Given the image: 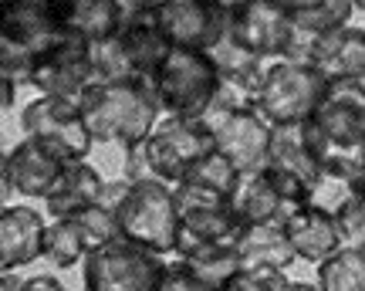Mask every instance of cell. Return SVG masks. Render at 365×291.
<instances>
[{"label":"cell","instance_id":"5bb4252c","mask_svg":"<svg viewBox=\"0 0 365 291\" xmlns=\"http://www.w3.org/2000/svg\"><path fill=\"white\" fill-rule=\"evenodd\" d=\"M294 24L287 4L277 0H240L230 4V38L264 61H284Z\"/></svg>","mask_w":365,"mask_h":291},{"label":"cell","instance_id":"52a82bcc","mask_svg":"<svg viewBox=\"0 0 365 291\" xmlns=\"http://www.w3.org/2000/svg\"><path fill=\"white\" fill-rule=\"evenodd\" d=\"M143 149L145 163L153 170V180L166 186H180L217 153V139L203 119L166 116V119H159L153 136L143 143Z\"/></svg>","mask_w":365,"mask_h":291},{"label":"cell","instance_id":"ab89813d","mask_svg":"<svg viewBox=\"0 0 365 291\" xmlns=\"http://www.w3.org/2000/svg\"><path fill=\"white\" fill-rule=\"evenodd\" d=\"M362 7H365V4H362Z\"/></svg>","mask_w":365,"mask_h":291},{"label":"cell","instance_id":"cb8c5ba5","mask_svg":"<svg viewBox=\"0 0 365 291\" xmlns=\"http://www.w3.org/2000/svg\"><path fill=\"white\" fill-rule=\"evenodd\" d=\"M234 247L240 254V265H271V267H287L298 261V254L287 240L284 224H254L240 227L234 238Z\"/></svg>","mask_w":365,"mask_h":291},{"label":"cell","instance_id":"2e32d148","mask_svg":"<svg viewBox=\"0 0 365 291\" xmlns=\"http://www.w3.org/2000/svg\"><path fill=\"white\" fill-rule=\"evenodd\" d=\"M312 126L331 146L359 153L365 143V81H331Z\"/></svg>","mask_w":365,"mask_h":291},{"label":"cell","instance_id":"5b68a950","mask_svg":"<svg viewBox=\"0 0 365 291\" xmlns=\"http://www.w3.org/2000/svg\"><path fill=\"white\" fill-rule=\"evenodd\" d=\"M153 88L166 116L176 119H203L220 95V71L207 51L173 48L153 75Z\"/></svg>","mask_w":365,"mask_h":291},{"label":"cell","instance_id":"83f0119b","mask_svg":"<svg viewBox=\"0 0 365 291\" xmlns=\"http://www.w3.org/2000/svg\"><path fill=\"white\" fill-rule=\"evenodd\" d=\"M359 183H362L359 176H345V173L322 170L318 176H314V183L308 186V197H304V203H308V207H314V210H325V213H331V217H339V213L355 200Z\"/></svg>","mask_w":365,"mask_h":291},{"label":"cell","instance_id":"4dcf8cb0","mask_svg":"<svg viewBox=\"0 0 365 291\" xmlns=\"http://www.w3.org/2000/svg\"><path fill=\"white\" fill-rule=\"evenodd\" d=\"M291 278H287L281 267H271V265H244L237 271L230 285L223 291H287Z\"/></svg>","mask_w":365,"mask_h":291},{"label":"cell","instance_id":"8fae6325","mask_svg":"<svg viewBox=\"0 0 365 291\" xmlns=\"http://www.w3.org/2000/svg\"><path fill=\"white\" fill-rule=\"evenodd\" d=\"M98 81V68H95V48L85 41L71 38L58 41L54 48L38 54L24 75V85H31L38 95H51V98H75L88 92Z\"/></svg>","mask_w":365,"mask_h":291},{"label":"cell","instance_id":"1f68e13d","mask_svg":"<svg viewBox=\"0 0 365 291\" xmlns=\"http://www.w3.org/2000/svg\"><path fill=\"white\" fill-rule=\"evenodd\" d=\"M240 180V173L227 163V159L220 156V153H213V156L200 166V170L186 180V183H203V186H213V190H223V193H230L234 190V183Z\"/></svg>","mask_w":365,"mask_h":291},{"label":"cell","instance_id":"ac0fdd59","mask_svg":"<svg viewBox=\"0 0 365 291\" xmlns=\"http://www.w3.org/2000/svg\"><path fill=\"white\" fill-rule=\"evenodd\" d=\"M44 238H48V224H44L41 210L4 207L0 210V267L17 271V267L44 257Z\"/></svg>","mask_w":365,"mask_h":291},{"label":"cell","instance_id":"484cf974","mask_svg":"<svg viewBox=\"0 0 365 291\" xmlns=\"http://www.w3.org/2000/svg\"><path fill=\"white\" fill-rule=\"evenodd\" d=\"M182 265L193 271L196 278L203 281V285H210V288L223 291L227 285H230V278H234L237 271H240V254H237L234 240H217V244H200V247H190V251L176 254Z\"/></svg>","mask_w":365,"mask_h":291},{"label":"cell","instance_id":"d6986e66","mask_svg":"<svg viewBox=\"0 0 365 291\" xmlns=\"http://www.w3.org/2000/svg\"><path fill=\"white\" fill-rule=\"evenodd\" d=\"M284 230L294 254H298V261H308V265H322L325 257H331L335 251L345 247V234H341L339 217L314 210L308 203H301L298 210L287 217Z\"/></svg>","mask_w":365,"mask_h":291},{"label":"cell","instance_id":"74e56055","mask_svg":"<svg viewBox=\"0 0 365 291\" xmlns=\"http://www.w3.org/2000/svg\"><path fill=\"white\" fill-rule=\"evenodd\" d=\"M287 291H318V285H308V281H291Z\"/></svg>","mask_w":365,"mask_h":291},{"label":"cell","instance_id":"d590c367","mask_svg":"<svg viewBox=\"0 0 365 291\" xmlns=\"http://www.w3.org/2000/svg\"><path fill=\"white\" fill-rule=\"evenodd\" d=\"M17 85H21V81L14 78V75H0V106H4V108H11V106H14Z\"/></svg>","mask_w":365,"mask_h":291},{"label":"cell","instance_id":"277c9868","mask_svg":"<svg viewBox=\"0 0 365 291\" xmlns=\"http://www.w3.org/2000/svg\"><path fill=\"white\" fill-rule=\"evenodd\" d=\"M68 31L58 17L54 0H17L4 7L0 24V75H14L24 85L31 61L65 41Z\"/></svg>","mask_w":365,"mask_h":291},{"label":"cell","instance_id":"836d02e7","mask_svg":"<svg viewBox=\"0 0 365 291\" xmlns=\"http://www.w3.org/2000/svg\"><path fill=\"white\" fill-rule=\"evenodd\" d=\"M153 291H217L210 288V285H203V281L196 278L190 267L182 265L180 257L173 261V265H166V271H163V278L156 281V288Z\"/></svg>","mask_w":365,"mask_h":291},{"label":"cell","instance_id":"e0dca14e","mask_svg":"<svg viewBox=\"0 0 365 291\" xmlns=\"http://www.w3.org/2000/svg\"><path fill=\"white\" fill-rule=\"evenodd\" d=\"M230 207L240 227L254 224H287V217L298 210L301 203L287 200L267 173H240V180L230 190Z\"/></svg>","mask_w":365,"mask_h":291},{"label":"cell","instance_id":"7402d4cb","mask_svg":"<svg viewBox=\"0 0 365 291\" xmlns=\"http://www.w3.org/2000/svg\"><path fill=\"white\" fill-rule=\"evenodd\" d=\"M105 190V176L95 166H91L88 159H81V163H71L65 170V176L58 180L51 193H48V213H51L54 220H61V217H78L81 210H88L91 203H98Z\"/></svg>","mask_w":365,"mask_h":291},{"label":"cell","instance_id":"9c48e42d","mask_svg":"<svg viewBox=\"0 0 365 291\" xmlns=\"http://www.w3.org/2000/svg\"><path fill=\"white\" fill-rule=\"evenodd\" d=\"M166 261L132 240H112L81 261L85 291H153L163 278Z\"/></svg>","mask_w":365,"mask_h":291},{"label":"cell","instance_id":"3957f363","mask_svg":"<svg viewBox=\"0 0 365 291\" xmlns=\"http://www.w3.org/2000/svg\"><path fill=\"white\" fill-rule=\"evenodd\" d=\"M220 153L237 173H261L271 156L274 126L264 119L247 95L227 88L220 81V95L203 116Z\"/></svg>","mask_w":365,"mask_h":291},{"label":"cell","instance_id":"f1b7e54d","mask_svg":"<svg viewBox=\"0 0 365 291\" xmlns=\"http://www.w3.org/2000/svg\"><path fill=\"white\" fill-rule=\"evenodd\" d=\"M44 257L58 265L61 271L65 267H75L88 257V244L81 238L75 217H61V220H51L48 224V238H44Z\"/></svg>","mask_w":365,"mask_h":291},{"label":"cell","instance_id":"8d00e7d4","mask_svg":"<svg viewBox=\"0 0 365 291\" xmlns=\"http://www.w3.org/2000/svg\"><path fill=\"white\" fill-rule=\"evenodd\" d=\"M24 281L17 278V271H4V278H0V291H21Z\"/></svg>","mask_w":365,"mask_h":291},{"label":"cell","instance_id":"e575fe53","mask_svg":"<svg viewBox=\"0 0 365 291\" xmlns=\"http://www.w3.org/2000/svg\"><path fill=\"white\" fill-rule=\"evenodd\" d=\"M21 291H68L54 275H34V278H24Z\"/></svg>","mask_w":365,"mask_h":291},{"label":"cell","instance_id":"ffe728a7","mask_svg":"<svg viewBox=\"0 0 365 291\" xmlns=\"http://www.w3.org/2000/svg\"><path fill=\"white\" fill-rule=\"evenodd\" d=\"M54 4L68 34L91 48L115 38L125 17V0H54Z\"/></svg>","mask_w":365,"mask_h":291},{"label":"cell","instance_id":"d4e9b609","mask_svg":"<svg viewBox=\"0 0 365 291\" xmlns=\"http://www.w3.org/2000/svg\"><path fill=\"white\" fill-rule=\"evenodd\" d=\"M355 14V4L352 0H304V4H287V17L291 24L298 27L304 38L312 41H322L339 34L349 27Z\"/></svg>","mask_w":365,"mask_h":291},{"label":"cell","instance_id":"d6a6232c","mask_svg":"<svg viewBox=\"0 0 365 291\" xmlns=\"http://www.w3.org/2000/svg\"><path fill=\"white\" fill-rule=\"evenodd\" d=\"M339 224H341V234H345V244L365 251V180L359 183L355 200L339 213Z\"/></svg>","mask_w":365,"mask_h":291},{"label":"cell","instance_id":"ba28073f","mask_svg":"<svg viewBox=\"0 0 365 291\" xmlns=\"http://www.w3.org/2000/svg\"><path fill=\"white\" fill-rule=\"evenodd\" d=\"M118 238L132 240L159 257L176 251L180 213H176L173 186L159 183V180L132 183L122 207H118Z\"/></svg>","mask_w":365,"mask_h":291},{"label":"cell","instance_id":"6da1fadb","mask_svg":"<svg viewBox=\"0 0 365 291\" xmlns=\"http://www.w3.org/2000/svg\"><path fill=\"white\" fill-rule=\"evenodd\" d=\"M78 102L91 139L95 143H118L122 149L145 143L159 126V112H163L149 78H98Z\"/></svg>","mask_w":365,"mask_h":291},{"label":"cell","instance_id":"7a4b0ae2","mask_svg":"<svg viewBox=\"0 0 365 291\" xmlns=\"http://www.w3.org/2000/svg\"><path fill=\"white\" fill-rule=\"evenodd\" d=\"M173 44L163 34L156 17V4L143 0H125V17L115 38L105 44H95V68L98 78L118 81V78H149L156 75L163 61L170 58Z\"/></svg>","mask_w":365,"mask_h":291},{"label":"cell","instance_id":"7c38bea8","mask_svg":"<svg viewBox=\"0 0 365 291\" xmlns=\"http://www.w3.org/2000/svg\"><path fill=\"white\" fill-rule=\"evenodd\" d=\"M21 129L27 136H34V139L51 143L54 149H61L71 163L88 159L91 146H95V139L88 133V122H85V112H81V102H75V98L38 95L21 112Z\"/></svg>","mask_w":365,"mask_h":291},{"label":"cell","instance_id":"4fadbf2b","mask_svg":"<svg viewBox=\"0 0 365 291\" xmlns=\"http://www.w3.org/2000/svg\"><path fill=\"white\" fill-rule=\"evenodd\" d=\"M156 17L173 48H186V51H210L230 34V4L220 0L156 4Z\"/></svg>","mask_w":365,"mask_h":291},{"label":"cell","instance_id":"9a60e30c","mask_svg":"<svg viewBox=\"0 0 365 291\" xmlns=\"http://www.w3.org/2000/svg\"><path fill=\"white\" fill-rule=\"evenodd\" d=\"M68 166H71V159L61 149H54L44 139L24 136L11 153H4V163H0L4 197L7 193H21V197L48 200V193L58 186V180L65 176Z\"/></svg>","mask_w":365,"mask_h":291},{"label":"cell","instance_id":"f546056e","mask_svg":"<svg viewBox=\"0 0 365 291\" xmlns=\"http://www.w3.org/2000/svg\"><path fill=\"white\" fill-rule=\"evenodd\" d=\"M75 224H78L81 238L88 244V254L105 247V244H112V240H118V213L102 207V203H91L88 210H81L75 217Z\"/></svg>","mask_w":365,"mask_h":291},{"label":"cell","instance_id":"4316f807","mask_svg":"<svg viewBox=\"0 0 365 291\" xmlns=\"http://www.w3.org/2000/svg\"><path fill=\"white\" fill-rule=\"evenodd\" d=\"M318 291H365V251L341 247L318 265Z\"/></svg>","mask_w":365,"mask_h":291},{"label":"cell","instance_id":"603a6c76","mask_svg":"<svg viewBox=\"0 0 365 291\" xmlns=\"http://www.w3.org/2000/svg\"><path fill=\"white\" fill-rule=\"evenodd\" d=\"M207 54L213 58V65H217V71H220V81L227 85V88L247 95L250 102L257 98L271 61H264V58H257V54H250L247 48H244V44H237L230 34H227L217 48H210Z\"/></svg>","mask_w":365,"mask_h":291},{"label":"cell","instance_id":"44dd1931","mask_svg":"<svg viewBox=\"0 0 365 291\" xmlns=\"http://www.w3.org/2000/svg\"><path fill=\"white\" fill-rule=\"evenodd\" d=\"M312 65L328 81H365V27H345L318 44Z\"/></svg>","mask_w":365,"mask_h":291},{"label":"cell","instance_id":"f35d334b","mask_svg":"<svg viewBox=\"0 0 365 291\" xmlns=\"http://www.w3.org/2000/svg\"><path fill=\"white\" fill-rule=\"evenodd\" d=\"M359 180H365V143L359 146Z\"/></svg>","mask_w":365,"mask_h":291},{"label":"cell","instance_id":"30bf717a","mask_svg":"<svg viewBox=\"0 0 365 291\" xmlns=\"http://www.w3.org/2000/svg\"><path fill=\"white\" fill-rule=\"evenodd\" d=\"M173 200H176V213H180V238H176L173 254L237 238L240 224L230 207V193L203 183H180L173 186Z\"/></svg>","mask_w":365,"mask_h":291},{"label":"cell","instance_id":"8992f818","mask_svg":"<svg viewBox=\"0 0 365 291\" xmlns=\"http://www.w3.org/2000/svg\"><path fill=\"white\" fill-rule=\"evenodd\" d=\"M331 81L314 65H298V61H271L264 85L254 106L264 119L277 126H308L314 112L325 98Z\"/></svg>","mask_w":365,"mask_h":291}]
</instances>
